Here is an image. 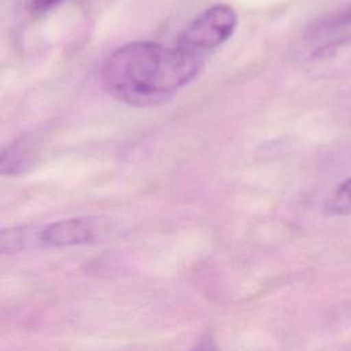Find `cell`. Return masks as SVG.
Listing matches in <instances>:
<instances>
[{"instance_id":"obj_1","label":"cell","mask_w":351,"mask_h":351,"mask_svg":"<svg viewBox=\"0 0 351 351\" xmlns=\"http://www.w3.org/2000/svg\"><path fill=\"white\" fill-rule=\"evenodd\" d=\"M204 60L177 44L134 41L115 49L104 60L100 75L104 89L117 100L151 107L171 99L195 80Z\"/></svg>"},{"instance_id":"obj_2","label":"cell","mask_w":351,"mask_h":351,"mask_svg":"<svg viewBox=\"0 0 351 351\" xmlns=\"http://www.w3.org/2000/svg\"><path fill=\"white\" fill-rule=\"evenodd\" d=\"M237 26V14L228 4H215L200 12L178 36L177 45L203 59L225 44Z\"/></svg>"},{"instance_id":"obj_3","label":"cell","mask_w":351,"mask_h":351,"mask_svg":"<svg viewBox=\"0 0 351 351\" xmlns=\"http://www.w3.org/2000/svg\"><path fill=\"white\" fill-rule=\"evenodd\" d=\"M101 232L103 226L95 218L78 217L59 219L37 232V243L43 247L52 248L82 245L97 240Z\"/></svg>"},{"instance_id":"obj_4","label":"cell","mask_w":351,"mask_h":351,"mask_svg":"<svg viewBox=\"0 0 351 351\" xmlns=\"http://www.w3.org/2000/svg\"><path fill=\"white\" fill-rule=\"evenodd\" d=\"M34 155V143L27 137H19L3 149L0 160L1 173L11 176L23 173L32 166Z\"/></svg>"},{"instance_id":"obj_5","label":"cell","mask_w":351,"mask_h":351,"mask_svg":"<svg viewBox=\"0 0 351 351\" xmlns=\"http://www.w3.org/2000/svg\"><path fill=\"white\" fill-rule=\"evenodd\" d=\"M328 213L333 215L351 214V178L341 182L326 202Z\"/></svg>"},{"instance_id":"obj_6","label":"cell","mask_w":351,"mask_h":351,"mask_svg":"<svg viewBox=\"0 0 351 351\" xmlns=\"http://www.w3.org/2000/svg\"><path fill=\"white\" fill-rule=\"evenodd\" d=\"M63 0H30L29 1V11L34 15H41L45 14L47 11L52 10L58 4H60Z\"/></svg>"}]
</instances>
